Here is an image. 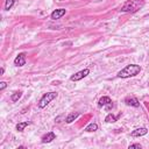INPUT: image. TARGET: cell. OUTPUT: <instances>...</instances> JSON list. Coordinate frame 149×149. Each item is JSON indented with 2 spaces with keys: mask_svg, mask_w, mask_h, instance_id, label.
Masks as SVG:
<instances>
[{
  "mask_svg": "<svg viewBox=\"0 0 149 149\" xmlns=\"http://www.w3.org/2000/svg\"><path fill=\"white\" fill-rule=\"evenodd\" d=\"M140 72H141V66L139 64H129L118 72V77L119 78H130V77L137 76Z\"/></svg>",
  "mask_w": 149,
  "mask_h": 149,
  "instance_id": "obj_1",
  "label": "cell"
},
{
  "mask_svg": "<svg viewBox=\"0 0 149 149\" xmlns=\"http://www.w3.org/2000/svg\"><path fill=\"white\" fill-rule=\"evenodd\" d=\"M143 0H127L120 8V12L123 13H135L143 7Z\"/></svg>",
  "mask_w": 149,
  "mask_h": 149,
  "instance_id": "obj_2",
  "label": "cell"
},
{
  "mask_svg": "<svg viewBox=\"0 0 149 149\" xmlns=\"http://www.w3.org/2000/svg\"><path fill=\"white\" fill-rule=\"evenodd\" d=\"M56 97H57V93H56V92H48V93H44V94L42 95V98L40 99V101H38V107H40V108L47 107V106L49 105V102L52 101Z\"/></svg>",
  "mask_w": 149,
  "mask_h": 149,
  "instance_id": "obj_3",
  "label": "cell"
},
{
  "mask_svg": "<svg viewBox=\"0 0 149 149\" xmlns=\"http://www.w3.org/2000/svg\"><path fill=\"white\" fill-rule=\"evenodd\" d=\"M87 74H90V69H84V70H80L78 72H76L74 74H72L70 77V80L71 81H78V80H81L83 78H85Z\"/></svg>",
  "mask_w": 149,
  "mask_h": 149,
  "instance_id": "obj_4",
  "label": "cell"
},
{
  "mask_svg": "<svg viewBox=\"0 0 149 149\" xmlns=\"http://www.w3.org/2000/svg\"><path fill=\"white\" fill-rule=\"evenodd\" d=\"M98 106L99 107H106V111H109L112 107H113V102H112V99L109 98V97H102V98H100L99 99V101H98Z\"/></svg>",
  "mask_w": 149,
  "mask_h": 149,
  "instance_id": "obj_5",
  "label": "cell"
},
{
  "mask_svg": "<svg viewBox=\"0 0 149 149\" xmlns=\"http://www.w3.org/2000/svg\"><path fill=\"white\" fill-rule=\"evenodd\" d=\"M14 64H15L16 66H23V65L26 64V54H24V52L19 54V55L15 57V59H14Z\"/></svg>",
  "mask_w": 149,
  "mask_h": 149,
  "instance_id": "obj_6",
  "label": "cell"
},
{
  "mask_svg": "<svg viewBox=\"0 0 149 149\" xmlns=\"http://www.w3.org/2000/svg\"><path fill=\"white\" fill-rule=\"evenodd\" d=\"M125 102H126V105L132 106V107H139V106H140V102H139L137 98H135V97H133V95L127 97V98L125 99Z\"/></svg>",
  "mask_w": 149,
  "mask_h": 149,
  "instance_id": "obj_7",
  "label": "cell"
},
{
  "mask_svg": "<svg viewBox=\"0 0 149 149\" xmlns=\"http://www.w3.org/2000/svg\"><path fill=\"white\" fill-rule=\"evenodd\" d=\"M66 10L64 8H58V9H55L52 13H51V19L52 20H57V19H61L63 15H65Z\"/></svg>",
  "mask_w": 149,
  "mask_h": 149,
  "instance_id": "obj_8",
  "label": "cell"
},
{
  "mask_svg": "<svg viewBox=\"0 0 149 149\" xmlns=\"http://www.w3.org/2000/svg\"><path fill=\"white\" fill-rule=\"evenodd\" d=\"M148 133V129L144 128V127H141V128H136L132 132V136L133 137H139V136H143Z\"/></svg>",
  "mask_w": 149,
  "mask_h": 149,
  "instance_id": "obj_9",
  "label": "cell"
},
{
  "mask_svg": "<svg viewBox=\"0 0 149 149\" xmlns=\"http://www.w3.org/2000/svg\"><path fill=\"white\" fill-rule=\"evenodd\" d=\"M55 137H56L55 133L54 132H49V133H47L45 135L42 136V143H50L52 140H55Z\"/></svg>",
  "mask_w": 149,
  "mask_h": 149,
  "instance_id": "obj_10",
  "label": "cell"
},
{
  "mask_svg": "<svg viewBox=\"0 0 149 149\" xmlns=\"http://www.w3.org/2000/svg\"><path fill=\"white\" fill-rule=\"evenodd\" d=\"M80 115V113L79 112H74V113H70L66 118H65V122L66 123H71V122H73L78 116Z\"/></svg>",
  "mask_w": 149,
  "mask_h": 149,
  "instance_id": "obj_11",
  "label": "cell"
},
{
  "mask_svg": "<svg viewBox=\"0 0 149 149\" xmlns=\"http://www.w3.org/2000/svg\"><path fill=\"white\" fill-rule=\"evenodd\" d=\"M29 125H30V121L19 122V123L16 125V130H17V132H23V130H24V128H26L27 126H29Z\"/></svg>",
  "mask_w": 149,
  "mask_h": 149,
  "instance_id": "obj_12",
  "label": "cell"
},
{
  "mask_svg": "<svg viewBox=\"0 0 149 149\" xmlns=\"http://www.w3.org/2000/svg\"><path fill=\"white\" fill-rule=\"evenodd\" d=\"M95 130H98V125L94 123V122H91V123H88V125L85 127V132H87V133L95 132Z\"/></svg>",
  "mask_w": 149,
  "mask_h": 149,
  "instance_id": "obj_13",
  "label": "cell"
},
{
  "mask_svg": "<svg viewBox=\"0 0 149 149\" xmlns=\"http://www.w3.org/2000/svg\"><path fill=\"white\" fill-rule=\"evenodd\" d=\"M118 120V116H115V115H113L112 113H109V114H107V116L105 118V121L106 122H108V123H113V122H115Z\"/></svg>",
  "mask_w": 149,
  "mask_h": 149,
  "instance_id": "obj_14",
  "label": "cell"
},
{
  "mask_svg": "<svg viewBox=\"0 0 149 149\" xmlns=\"http://www.w3.org/2000/svg\"><path fill=\"white\" fill-rule=\"evenodd\" d=\"M14 3H15V0H6V2H5V9L6 10H9L13 7Z\"/></svg>",
  "mask_w": 149,
  "mask_h": 149,
  "instance_id": "obj_15",
  "label": "cell"
},
{
  "mask_svg": "<svg viewBox=\"0 0 149 149\" xmlns=\"http://www.w3.org/2000/svg\"><path fill=\"white\" fill-rule=\"evenodd\" d=\"M21 95H22L21 92H14V93L10 95V99H12V101H17V100L21 98Z\"/></svg>",
  "mask_w": 149,
  "mask_h": 149,
  "instance_id": "obj_16",
  "label": "cell"
},
{
  "mask_svg": "<svg viewBox=\"0 0 149 149\" xmlns=\"http://www.w3.org/2000/svg\"><path fill=\"white\" fill-rule=\"evenodd\" d=\"M134 148L141 149L142 147H141V144H139V143H134V144H130V146H129V149H134Z\"/></svg>",
  "mask_w": 149,
  "mask_h": 149,
  "instance_id": "obj_17",
  "label": "cell"
},
{
  "mask_svg": "<svg viewBox=\"0 0 149 149\" xmlns=\"http://www.w3.org/2000/svg\"><path fill=\"white\" fill-rule=\"evenodd\" d=\"M6 86H7L6 81H1V83H0V90H1V91H2V90H5V88H6Z\"/></svg>",
  "mask_w": 149,
  "mask_h": 149,
  "instance_id": "obj_18",
  "label": "cell"
},
{
  "mask_svg": "<svg viewBox=\"0 0 149 149\" xmlns=\"http://www.w3.org/2000/svg\"><path fill=\"white\" fill-rule=\"evenodd\" d=\"M3 72H5V69L1 68V70H0V74H3Z\"/></svg>",
  "mask_w": 149,
  "mask_h": 149,
  "instance_id": "obj_19",
  "label": "cell"
}]
</instances>
